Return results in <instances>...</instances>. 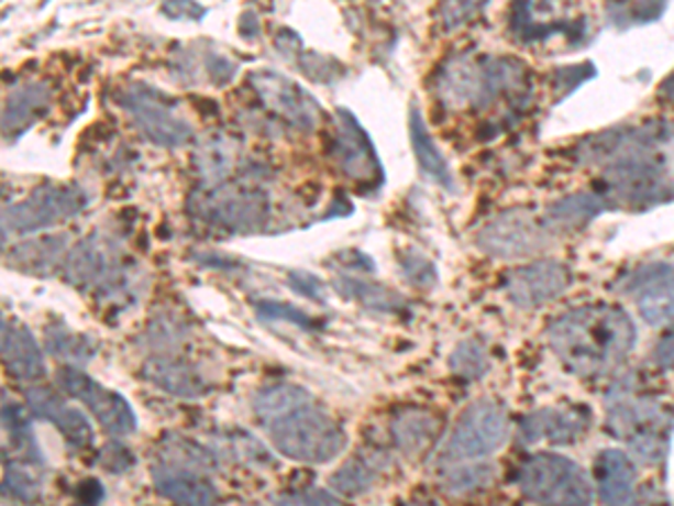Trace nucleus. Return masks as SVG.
Returning a JSON list of instances; mask_svg holds the SVG:
<instances>
[{
    "instance_id": "1",
    "label": "nucleus",
    "mask_w": 674,
    "mask_h": 506,
    "mask_svg": "<svg viewBox=\"0 0 674 506\" xmlns=\"http://www.w3.org/2000/svg\"><path fill=\"white\" fill-rule=\"evenodd\" d=\"M252 410L288 460L313 466L329 464L346 448L344 428L303 387L275 383L258 389Z\"/></svg>"
},
{
    "instance_id": "2",
    "label": "nucleus",
    "mask_w": 674,
    "mask_h": 506,
    "mask_svg": "<svg viewBox=\"0 0 674 506\" xmlns=\"http://www.w3.org/2000/svg\"><path fill=\"white\" fill-rule=\"evenodd\" d=\"M634 342L632 318L609 304L578 307L549 324V344L560 363L587 381L603 378L626 363Z\"/></svg>"
},
{
    "instance_id": "3",
    "label": "nucleus",
    "mask_w": 674,
    "mask_h": 506,
    "mask_svg": "<svg viewBox=\"0 0 674 506\" xmlns=\"http://www.w3.org/2000/svg\"><path fill=\"white\" fill-rule=\"evenodd\" d=\"M189 215L230 234L262 232L270 221V198L252 183L200 187L189 196Z\"/></svg>"
},
{
    "instance_id": "4",
    "label": "nucleus",
    "mask_w": 674,
    "mask_h": 506,
    "mask_svg": "<svg viewBox=\"0 0 674 506\" xmlns=\"http://www.w3.org/2000/svg\"><path fill=\"white\" fill-rule=\"evenodd\" d=\"M517 486L540 506H592L594 484L581 464L555 452H538L517 471Z\"/></svg>"
},
{
    "instance_id": "5",
    "label": "nucleus",
    "mask_w": 674,
    "mask_h": 506,
    "mask_svg": "<svg viewBox=\"0 0 674 506\" xmlns=\"http://www.w3.org/2000/svg\"><path fill=\"white\" fill-rule=\"evenodd\" d=\"M508 435L510 421L501 405L490 398L477 400L458 417L441 460L454 466L484 460L508 441Z\"/></svg>"
},
{
    "instance_id": "6",
    "label": "nucleus",
    "mask_w": 674,
    "mask_h": 506,
    "mask_svg": "<svg viewBox=\"0 0 674 506\" xmlns=\"http://www.w3.org/2000/svg\"><path fill=\"white\" fill-rule=\"evenodd\" d=\"M118 105L153 144L167 148L183 146L191 140V124L178 113L176 99L148 84H131L118 95Z\"/></svg>"
},
{
    "instance_id": "7",
    "label": "nucleus",
    "mask_w": 674,
    "mask_h": 506,
    "mask_svg": "<svg viewBox=\"0 0 674 506\" xmlns=\"http://www.w3.org/2000/svg\"><path fill=\"white\" fill-rule=\"evenodd\" d=\"M88 208V196L77 185L45 183L25 200L3 210V237L32 234L81 215Z\"/></svg>"
},
{
    "instance_id": "8",
    "label": "nucleus",
    "mask_w": 674,
    "mask_h": 506,
    "mask_svg": "<svg viewBox=\"0 0 674 506\" xmlns=\"http://www.w3.org/2000/svg\"><path fill=\"white\" fill-rule=\"evenodd\" d=\"M614 437L626 439L643 462H659L667 448L670 415L648 396L620 394L609 410Z\"/></svg>"
},
{
    "instance_id": "9",
    "label": "nucleus",
    "mask_w": 674,
    "mask_h": 506,
    "mask_svg": "<svg viewBox=\"0 0 674 506\" xmlns=\"http://www.w3.org/2000/svg\"><path fill=\"white\" fill-rule=\"evenodd\" d=\"M66 279L84 290L118 293L129 284V271L118 241L107 234H90L79 241L66 257Z\"/></svg>"
},
{
    "instance_id": "10",
    "label": "nucleus",
    "mask_w": 674,
    "mask_h": 506,
    "mask_svg": "<svg viewBox=\"0 0 674 506\" xmlns=\"http://www.w3.org/2000/svg\"><path fill=\"white\" fill-rule=\"evenodd\" d=\"M551 230L529 210H506L493 217L475 237L482 252L497 260L531 257L549 248Z\"/></svg>"
},
{
    "instance_id": "11",
    "label": "nucleus",
    "mask_w": 674,
    "mask_h": 506,
    "mask_svg": "<svg viewBox=\"0 0 674 506\" xmlns=\"http://www.w3.org/2000/svg\"><path fill=\"white\" fill-rule=\"evenodd\" d=\"M57 381L64 394L86 405L88 413L111 437L120 439L137 430V419H135V413L129 405V400L122 394L107 389L97 381H92L84 370L64 365L57 372Z\"/></svg>"
},
{
    "instance_id": "12",
    "label": "nucleus",
    "mask_w": 674,
    "mask_h": 506,
    "mask_svg": "<svg viewBox=\"0 0 674 506\" xmlns=\"http://www.w3.org/2000/svg\"><path fill=\"white\" fill-rule=\"evenodd\" d=\"M250 84L258 99L264 101V107L288 122L292 129L313 131L320 124L322 109L316 97L290 77L266 68L250 73Z\"/></svg>"
},
{
    "instance_id": "13",
    "label": "nucleus",
    "mask_w": 674,
    "mask_h": 506,
    "mask_svg": "<svg viewBox=\"0 0 674 506\" xmlns=\"http://www.w3.org/2000/svg\"><path fill=\"white\" fill-rule=\"evenodd\" d=\"M623 290L652 327L674 322V266L665 262H650L628 273L620 282Z\"/></svg>"
},
{
    "instance_id": "14",
    "label": "nucleus",
    "mask_w": 674,
    "mask_h": 506,
    "mask_svg": "<svg viewBox=\"0 0 674 506\" xmlns=\"http://www.w3.org/2000/svg\"><path fill=\"white\" fill-rule=\"evenodd\" d=\"M572 286V271L553 260L531 262L504 277L506 297L520 309H540L544 304L555 301Z\"/></svg>"
},
{
    "instance_id": "15",
    "label": "nucleus",
    "mask_w": 674,
    "mask_h": 506,
    "mask_svg": "<svg viewBox=\"0 0 674 506\" xmlns=\"http://www.w3.org/2000/svg\"><path fill=\"white\" fill-rule=\"evenodd\" d=\"M338 122L340 127L333 144V156L340 169L357 183L380 185L385 180V172L367 131L362 129L357 118L346 109H338Z\"/></svg>"
},
{
    "instance_id": "16",
    "label": "nucleus",
    "mask_w": 674,
    "mask_h": 506,
    "mask_svg": "<svg viewBox=\"0 0 674 506\" xmlns=\"http://www.w3.org/2000/svg\"><path fill=\"white\" fill-rule=\"evenodd\" d=\"M27 408L34 417L55 426L73 448H88L95 441V432L86 415L68 405L55 389L30 387L25 392Z\"/></svg>"
},
{
    "instance_id": "17",
    "label": "nucleus",
    "mask_w": 674,
    "mask_h": 506,
    "mask_svg": "<svg viewBox=\"0 0 674 506\" xmlns=\"http://www.w3.org/2000/svg\"><path fill=\"white\" fill-rule=\"evenodd\" d=\"M151 477L158 493L180 506H214L219 493L212 480L202 471L178 466L172 462H155Z\"/></svg>"
},
{
    "instance_id": "18",
    "label": "nucleus",
    "mask_w": 674,
    "mask_h": 506,
    "mask_svg": "<svg viewBox=\"0 0 674 506\" xmlns=\"http://www.w3.org/2000/svg\"><path fill=\"white\" fill-rule=\"evenodd\" d=\"M589 428V413L583 408H544L529 415L520 426L527 443L549 441L553 446L576 443Z\"/></svg>"
},
{
    "instance_id": "19",
    "label": "nucleus",
    "mask_w": 674,
    "mask_h": 506,
    "mask_svg": "<svg viewBox=\"0 0 674 506\" xmlns=\"http://www.w3.org/2000/svg\"><path fill=\"white\" fill-rule=\"evenodd\" d=\"M596 488L605 506H630L637 497V466L623 450H603L596 458Z\"/></svg>"
},
{
    "instance_id": "20",
    "label": "nucleus",
    "mask_w": 674,
    "mask_h": 506,
    "mask_svg": "<svg viewBox=\"0 0 674 506\" xmlns=\"http://www.w3.org/2000/svg\"><path fill=\"white\" fill-rule=\"evenodd\" d=\"M0 356L5 372L16 381H41L45 376L43 351L25 324L3 320Z\"/></svg>"
},
{
    "instance_id": "21",
    "label": "nucleus",
    "mask_w": 674,
    "mask_h": 506,
    "mask_svg": "<svg viewBox=\"0 0 674 506\" xmlns=\"http://www.w3.org/2000/svg\"><path fill=\"white\" fill-rule=\"evenodd\" d=\"M142 376L151 385L161 387L163 392L178 398H198L210 392V385H207V381L200 376V372L194 365L176 361L172 356L148 359L142 367Z\"/></svg>"
},
{
    "instance_id": "22",
    "label": "nucleus",
    "mask_w": 674,
    "mask_h": 506,
    "mask_svg": "<svg viewBox=\"0 0 674 506\" xmlns=\"http://www.w3.org/2000/svg\"><path fill=\"white\" fill-rule=\"evenodd\" d=\"M439 97L450 109L477 107L482 90V62L471 57L450 59L439 75Z\"/></svg>"
},
{
    "instance_id": "23",
    "label": "nucleus",
    "mask_w": 674,
    "mask_h": 506,
    "mask_svg": "<svg viewBox=\"0 0 674 506\" xmlns=\"http://www.w3.org/2000/svg\"><path fill=\"white\" fill-rule=\"evenodd\" d=\"M49 86L43 81H30L12 90L5 99L3 111V133L8 140H16L25 129H30L49 109Z\"/></svg>"
},
{
    "instance_id": "24",
    "label": "nucleus",
    "mask_w": 674,
    "mask_h": 506,
    "mask_svg": "<svg viewBox=\"0 0 674 506\" xmlns=\"http://www.w3.org/2000/svg\"><path fill=\"white\" fill-rule=\"evenodd\" d=\"M239 144L230 135L214 133L198 142L194 151V167L202 180V187L223 185L236 169Z\"/></svg>"
},
{
    "instance_id": "25",
    "label": "nucleus",
    "mask_w": 674,
    "mask_h": 506,
    "mask_svg": "<svg viewBox=\"0 0 674 506\" xmlns=\"http://www.w3.org/2000/svg\"><path fill=\"white\" fill-rule=\"evenodd\" d=\"M611 208V202L605 194H594V191H581L564 196L555 200L553 206L546 210L544 223L551 230V234L557 232H572L581 230L587 223H592L598 215L607 212Z\"/></svg>"
},
{
    "instance_id": "26",
    "label": "nucleus",
    "mask_w": 674,
    "mask_h": 506,
    "mask_svg": "<svg viewBox=\"0 0 674 506\" xmlns=\"http://www.w3.org/2000/svg\"><path fill=\"white\" fill-rule=\"evenodd\" d=\"M68 257V237L55 234V237H41L30 239L19 245H14L8 252V266L30 273V275H49L64 260Z\"/></svg>"
},
{
    "instance_id": "27",
    "label": "nucleus",
    "mask_w": 674,
    "mask_h": 506,
    "mask_svg": "<svg viewBox=\"0 0 674 506\" xmlns=\"http://www.w3.org/2000/svg\"><path fill=\"white\" fill-rule=\"evenodd\" d=\"M439 419L423 410H402L391 421V437L407 458H421L439 437Z\"/></svg>"
},
{
    "instance_id": "28",
    "label": "nucleus",
    "mask_w": 674,
    "mask_h": 506,
    "mask_svg": "<svg viewBox=\"0 0 674 506\" xmlns=\"http://www.w3.org/2000/svg\"><path fill=\"white\" fill-rule=\"evenodd\" d=\"M409 140H411V146H413V154H417L421 172L428 174L432 180H437L441 187L452 191L454 178H452V172L448 167V161L441 154V148L437 146L432 133L428 131V124H426L421 111L413 105H411V111H409Z\"/></svg>"
},
{
    "instance_id": "29",
    "label": "nucleus",
    "mask_w": 674,
    "mask_h": 506,
    "mask_svg": "<svg viewBox=\"0 0 674 506\" xmlns=\"http://www.w3.org/2000/svg\"><path fill=\"white\" fill-rule=\"evenodd\" d=\"M387 466V458L380 452H360L349 460L335 475H331L329 484L335 493L346 497L365 495L374 488L380 473Z\"/></svg>"
},
{
    "instance_id": "30",
    "label": "nucleus",
    "mask_w": 674,
    "mask_h": 506,
    "mask_svg": "<svg viewBox=\"0 0 674 506\" xmlns=\"http://www.w3.org/2000/svg\"><path fill=\"white\" fill-rule=\"evenodd\" d=\"M333 286L342 297L360 301L362 307H367L372 311L387 314V311H398V309L405 307V299L398 293H394L391 288L380 286L376 282L357 279V277H351V275H340L333 282Z\"/></svg>"
},
{
    "instance_id": "31",
    "label": "nucleus",
    "mask_w": 674,
    "mask_h": 506,
    "mask_svg": "<svg viewBox=\"0 0 674 506\" xmlns=\"http://www.w3.org/2000/svg\"><path fill=\"white\" fill-rule=\"evenodd\" d=\"M45 346L52 356L64 361L68 367H84L95 359L97 346L88 336L70 331L66 324H52L45 333Z\"/></svg>"
},
{
    "instance_id": "32",
    "label": "nucleus",
    "mask_w": 674,
    "mask_h": 506,
    "mask_svg": "<svg viewBox=\"0 0 674 506\" xmlns=\"http://www.w3.org/2000/svg\"><path fill=\"white\" fill-rule=\"evenodd\" d=\"M3 428H5L12 446L23 454L27 462L43 464L41 450H38V443L34 439L32 424H30V417H27L23 405H19L10 398L3 400Z\"/></svg>"
},
{
    "instance_id": "33",
    "label": "nucleus",
    "mask_w": 674,
    "mask_h": 506,
    "mask_svg": "<svg viewBox=\"0 0 674 506\" xmlns=\"http://www.w3.org/2000/svg\"><path fill=\"white\" fill-rule=\"evenodd\" d=\"M450 370L465 381H479L490 370L488 351L479 340H465L450 353Z\"/></svg>"
},
{
    "instance_id": "34",
    "label": "nucleus",
    "mask_w": 674,
    "mask_h": 506,
    "mask_svg": "<svg viewBox=\"0 0 674 506\" xmlns=\"http://www.w3.org/2000/svg\"><path fill=\"white\" fill-rule=\"evenodd\" d=\"M3 488H5V493H10L14 499H19L23 504H34L41 497L38 480L30 473V469L25 464H16V462L5 466Z\"/></svg>"
},
{
    "instance_id": "35",
    "label": "nucleus",
    "mask_w": 674,
    "mask_h": 506,
    "mask_svg": "<svg viewBox=\"0 0 674 506\" xmlns=\"http://www.w3.org/2000/svg\"><path fill=\"white\" fill-rule=\"evenodd\" d=\"M493 480V466L477 464V466H454L445 475V486L452 493H468L484 488Z\"/></svg>"
},
{
    "instance_id": "36",
    "label": "nucleus",
    "mask_w": 674,
    "mask_h": 506,
    "mask_svg": "<svg viewBox=\"0 0 674 506\" xmlns=\"http://www.w3.org/2000/svg\"><path fill=\"white\" fill-rule=\"evenodd\" d=\"M256 316L262 320H279V322H290L301 329H316V320L301 309H295L292 304L286 301H273V299H262L256 304Z\"/></svg>"
},
{
    "instance_id": "37",
    "label": "nucleus",
    "mask_w": 674,
    "mask_h": 506,
    "mask_svg": "<svg viewBox=\"0 0 674 506\" xmlns=\"http://www.w3.org/2000/svg\"><path fill=\"white\" fill-rule=\"evenodd\" d=\"M295 66L310 79L322 81V84L333 81L344 70L335 59H329L324 55H310V53H299V57L295 59Z\"/></svg>"
},
{
    "instance_id": "38",
    "label": "nucleus",
    "mask_w": 674,
    "mask_h": 506,
    "mask_svg": "<svg viewBox=\"0 0 674 506\" xmlns=\"http://www.w3.org/2000/svg\"><path fill=\"white\" fill-rule=\"evenodd\" d=\"M402 266V277H407V282L417 284V286H432L437 282V268L432 262H428L419 252H407L400 260Z\"/></svg>"
},
{
    "instance_id": "39",
    "label": "nucleus",
    "mask_w": 674,
    "mask_h": 506,
    "mask_svg": "<svg viewBox=\"0 0 674 506\" xmlns=\"http://www.w3.org/2000/svg\"><path fill=\"white\" fill-rule=\"evenodd\" d=\"M288 286H290L297 295H303V297L313 299V301H320V304H324L327 297H329V290H327L324 282H322L320 277H316V275L306 273V271H292V273H288Z\"/></svg>"
},
{
    "instance_id": "40",
    "label": "nucleus",
    "mask_w": 674,
    "mask_h": 506,
    "mask_svg": "<svg viewBox=\"0 0 674 506\" xmlns=\"http://www.w3.org/2000/svg\"><path fill=\"white\" fill-rule=\"evenodd\" d=\"M277 506H344L333 493L313 488V491H297L281 495L277 499Z\"/></svg>"
},
{
    "instance_id": "41",
    "label": "nucleus",
    "mask_w": 674,
    "mask_h": 506,
    "mask_svg": "<svg viewBox=\"0 0 674 506\" xmlns=\"http://www.w3.org/2000/svg\"><path fill=\"white\" fill-rule=\"evenodd\" d=\"M99 464L109 473H126L135 464V458L129 448L120 443H109L99 454Z\"/></svg>"
},
{
    "instance_id": "42",
    "label": "nucleus",
    "mask_w": 674,
    "mask_h": 506,
    "mask_svg": "<svg viewBox=\"0 0 674 506\" xmlns=\"http://www.w3.org/2000/svg\"><path fill=\"white\" fill-rule=\"evenodd\" d=\"M205 68H207V75H210V79L217 86L230 84L234 79V75L239 73L236 62H232L225 55H217V53H207L205 55Z\"/></svg>"
},
{
    "instance_id": "43",
    "label": "nucleus",
    "mask_w": 674,
    "mask_h": 506,
    "mask_svg": "<svg viewBox=\"0 0 674 506\" xmlns=\"http://www.w3.org/2000/svg\"><path fill=\"white\" fill-rule=\"evenodd\" d=\"M665 6H616L609 8V12H618L616 21H628L632 19V23H650L654 19H659L663 14Z\"/></svg>"
},
{
    "instance_id": "44",
    "label": "nucleus",
    "mask_w": 674,
    "mask_h": 506,
    "mask_svg": "<svg viewBox=\"0 0 674 506\" xmlns=\"http://www.w3.org/2000/svg\"><path fill=\"white\" fill-rule=\"evenodd\" d=\"M484 6H471V3H450L441 10L443 19H445V25L448 28H456L461 23H465L463 19H471V16H477L482 12Z\"/></svg>"
},
{
    "instance_id": "45",
    "label": "nucleus",
    "mask_w": 674,
    "mask_h": 506,
    "mask_svg": "<svg viewBox=\"0 0 674 506\" xmlns=\"http://www.w3.org/2000/svg\"><path fill=\"white\" fill-rule=\"evenodd\" d=\"M163 14H167L169 19L198 21V19H202L207 14V10L196 6V3H165L163 6Z\"/></svg>"
},
{
    "instance_id": "46",
    "label": "nucleus",
    "mask_w": 674,
    "mask_h": 506,
    "mask_svg": "<svg viewBox=\"0 0 674 506\" xmlns=\"http://www.w3.org/2000/svg\"><path fill=\"white\" fill-rule=\"evenodd\" d=\"M654 361L661 370H674V329L661 338L654 349Z\"/></svg>"
},
{
    "instance_id": "47",
    "label": "nucleus",
    "mask_w": 674,
    "mask_h": 506,
    "mask_svg": "<svg viewBox=\"0 0 674 506\" xmlns=\"http://www.w3.org/2000/svg\"><path fill=\"white\" fill-rule=\"evenodd\" d=\"M79 497L86 506H97L103 497V488L97 480H86L79 484Z\"/></svg>"
},
{
    "instance_id": "48",
    "label": "nucleus",
    "mask_w": 674,
    "mask_h": 506,
    "mask_svg": "<svg viewBox=\"0 0 674 506\" xmlns=\"http://www.w3.org/2000/svg\"><path fill=\"white\" fill-rule=\"evenodd\" d=\"M239 30H241V34H243V36H247V38H256V36H258V32H262V23H258V19H256V14H254V12H245V14L241 16V25H239Z\"/></svg>"
},
{
    "instance_id": "49",
    "label": "nucleus",
    "mask_w": 674,
    "mask_h": 506,
    "mask_svg": "<svg viewBox=\"0 0 674 506\" xmlns=\"http://www.w3.org/2000/svg\"><path fill=\"white\" fill-rule=\"evenodd\" d=\"M659 97H661V101H663L665 107L674 109V70L661 81V86H659Z\"/></svg>"
},
{
    "instance_id": "50",
    "label": "nucleus",
    "mask_w": 674,
    "mask_h": 506,
    "mask_svg": "<svg viewBox=\"0 0 674 506\" xmlns=\"http://www.w3.org/2000/svg\"><path fill=\"white\" fill-rule=\"evenodd\" d=\"M400 506H439V504L432 502V499H419V502H407V504H400Z\"/></svg>"
},
{
    "instance_id": "51",
    "label": "nucleus",
    "mask_w": 674,
    "mask_h": 506,
    "mask_svg": "<svg viewBox=\"0 0 674 506\" xmlns=\"http://www.w3.org/2000/svg\"><path fill=\"white\" fill-rule=\"evenodd\" d=\"M645 506H667V504H656V502H654V504H645Z\"/></svg>"
}]
</instances>
